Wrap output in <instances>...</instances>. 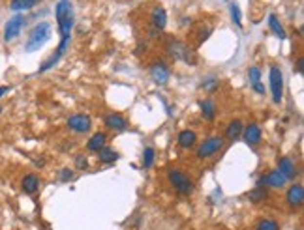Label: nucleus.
Instances as JSON below:
<instances>
[{"instance_id": "obj_1", "label": "nucleus", "mask_w": 304, "mask_h": 230, "mask_svg": "<svg viewBox=\"0 0 304 230\" xmlns=\"http://www.w3.org/2000/svg\"><path fill=\"white\" fill-rule=\"evenodd\" d=\"M51 39V24L49 23H38L30 34L26 37V43H24V51L26 53H34L40 51Z\"/></svg>"}, {"instance_id": "obj_2", "label": "nucleus", "mask_w": 304, "mask_h": 230, "mask_svg": "<svg viewBox=\"0 0 304 230\" xmlns=\"http://www.w3.org/2000/svg\"><path fill=\"white\" fill-rule=\"evenodd\" d=\"M165 51H167V54H169L173 60L186 62L190 66H195V62H197L194 49H190L181 39H169L167 45H165Z\"/></svg>"}, {"instance_id": "obj_3", "label": "nucleus", "mask_w": 304, "mask_h": 230, "mask_svg": "<svg viewBox=\"0 0 304 230\" xmlns=\"http://www.w3.org/2000/svg\"><path fill=\"white\" fill-rule=\"evenodd\" d=\"M167 180H169V183L173 185V189L179 191L181 195H190L194 191V182L184 174L182 170L171 169L169 172H167Z\"/></svg>"}, {"instance_id": "obj_4", "label": "nucleus", "mask_w": 304, "mask_h": 230, "mask_svg": "<svg viewBox=\"0 0 304 230\" xmlns=\"http://www.w3.org/2000/svg\"><path fill=\"white\" fill-rule=\"evenodd\" d=\"M222 148H223V137H222V135H214V137L205 139L201 144L197 146L195 156L199 159H208V158H212L214 154H218Z\"/></svg>"}, {"instance_id": "obj_5", "label": "nucleus", "mask_w": 304, "mask_h": 230, "mask_svg": "<svg viewBox=\"0 0 304 230\" xmlns=\"http://www.w3.org/2000/svg\"><path fill=\"white\" fill-rule=\"evenodd\" d=\"M268 81H270V92H272V101L280 103L284 97V73L278 66H270L268 71Z\"/></svg>"}, {"instance_id": "obj_6", "label": "nucleus", "mask_w": 304, "mask_h": 230, "mask_svg": "<svg viewBox=\"0 0 304 230\" xmlns=\"http://www.w3.org/2000/svg\"><path fill=\"white\" fill-rule=\"evenodd\" d=\"M24 21H26V19H24L21 13L13 15L12 19L6 23V26H4V41H13L15 37L19 36L24 26Z\"/></svg>"}, {"instance_id": "obj_7", "label": "nucleus", "mask_w": 304, "mask_h": 230, "mask_svg": "<svg viewBox=\"0 0 304 230\" xmlns=\"http://www.w3.org/2000/svg\"><path fill=\"white\" fill-rule=\"evenodd\" d=\"M285 176L282 174L280 170H268L267 174H263L259 180H257V185H261V187H272V189H280L285 185Z\"/></svg>"}, {"instance_id": "obj_8", "label": "nucleus", "mask_w": 304, "mask_h": 230, "mask_svg": "<svg viewBox=\"0 0 304 230\" xmlns=\"http://www.w3.org/2000/svg\"><path fill=\"white\" fill-rule=\"evenodd\" d=\"M150 77L156 85H165L169 81V68L163 60H154L150 62Z\"/></svg>"}, {"instance_id": "obj_9", "label": "nucleus", "mask_w": 304, "mask_h": 230, "mask_svg": "<svg viewBox=\"0 0 304 230\" xmlns=\"http://www.w3.org/2000/svg\"><path fill=\"white\" fill-rule=\"evenodd\" d=\"M66 125H68L70 131H75V133H86V131L92 127V120H90V116H86V114H73V116L68 118Z\"/></svg>"}, {"instance_id": "obj_10", "label": "nucleus", "mask_w": 304, "mask_h": 230, "mask_svg": "<svg viewBox=\"0 0 304 230\" xmlns=\"http://www.w3.org/2000/svg\"><path fill=\"white\" fill-rule=\"evenodd\" d=\"M285 202L291 208H301L304 202V187L301 183H293L285 193Z\"/></svg>"}, {"instance_id": "obj_11", "label": "nucleus", "mask_w": 304, "mask_h": 230, "mask_svg": "<svg viewBox=\"0 0 304 230\" xmlns=\"http://www.w3.org/2000/svg\"><path fill=\"white\" fill-rule=\"evenodd\" d=\"M243 139L246 144L250 146H256L261 142V137H263V133H261V127L257 125L256 122H252V124H248L246 127H243Z\"/></svg>"}, {"instance_id": "obj_12", "label": "nucleus", "mask_w": 304, "mask_h": 230, "mask_svg": "<svg viewBox=\"0 0 304 230\" xmlns=\"http://www.w3.org/2000/svg\"><path fill=\"white\" fill-rule=\"evenodd\" d=\"M105 127L111 129V131H124L128 127V120L122 116L121 112H111L105 116Z\"/></svg>"}, {"instance_id": "obj_13", "label": "nucleus", "mask_w": 304, "mask_h": 230, "mask_svg": "<svg viewBox=\"0 0 304 230\" xmlns=\"http://www.w3.org/2000/svg\"><path fill=\"white\" fill-rule=\"evenodd\" d=\"M278 170L285 176V180H295V176L299 174L297 165H295L293 159L287 158V156H284L282 159H278Z\"/></svg>"}, {"instance_id": "obj_14", "label": "nucleus", "mask_w": 304, "mask_h": 230, "mask_svg": "<svg viewBox=\"0 0 304 230\" xmlns=\"http://www.w3.org/2000/svg\"><path fill=\"white\" fill-rule=\"evenodd\" d=\"M150 23L154 24L156 30H163L167 24V12L162 6H154L150 12Z\"/></svg>"}, {"instance_id": "obj_15", "label": "nucleus", "mask_w": 304, "mask_h": 230, "mask_svg": "<svg viewBox=\"0 0 304 230\" xmlns=\"http://www.w3.org/2000/svg\"><path fill=\"white\" fill-rule=\"evenodd\" d=\"M21 189L26 195H34L40 189V178L36 174H26L23 180H21Z\"/></svg>"}, {"instance_id": "obj_16", "label": "nucleus", "mask_w": 304, "mask_h": 230, "mask_svg": "<svg viewBox=\"0 0 304 230\" xmlns=\"http://www.w3.org/2000/svg\"><path fill=\"white\" fill-rule=\"evenodd\" d=\"M195 141H197V135H195V131H192V129H182V131L179 133V139H177L179 146L184 148V150H190V148L195 144Z\"/></svg>"}, {"instance_id": "obj_17", "label": "nucleus", "mask_w": 304, "mask_h": 230, "mask_svg": "<svg viewBox=\"0 0 304 230\" xmlns=\"http://www.w3.org/2000/svg\"><path fill=\"white\" fill-rule=\"evenodd\" d=\"M105 141H107V137L105 133H101V131H98L90 137V141L86 142V150H90V152H100L103 146H105Z\"/></svg>"}, {"instance_id": "obj_18", "label": "nucleus", "mask_w": 304, "mask_h": 230, "mask_svg": "<svg viewBox=\"0 0 304 230\" xmlns=\"http://www.w3.org/2000/svg\"><path fill=\"white\" fill-rule=\"evenodd\" d=\"M72 12V2L70 0H59V4L55 6V19L57 23H61L66 15H70Z\"/></svg>"}, {"instance_id": "obj_19", "label": "nucleus", "mask_w": 304, "mask_h": 230, "mask_svg": "<svg viewBox=\"0 0 304 230\" xmlns=\"http://www.w3.org/2000/svg\"><path fill=\"white\" fill-rule=\"evenodd\" d=\"M243 122L241 120H231L227 124V127H225V137L229 139V141H237L241 133H243Z\"/></svg>"}, {"instance_id": "obj_20", "label": "nucleus", "mask_w": 304, "mask_h": 230, "mask_svg": "<svg viewBox=\"0 0 304 230\" xmlns=\"http://www.w3.org/2000/svg\"><path fill=\"white\" fill-rule=\"evenodd\" d=\"M41 0H12L10 8L13 12H26V10H32L34 6H38Z\"/></svg>"}, {"instance_id": "obj_21", "label": "nucleus", "mask_w": 304, "mask_h": 230, "mask_svg": "<svg viewBox=\"0 0 304 230\" xmlns=\"http://www.w3.org/2000/svg\"><path fill=\"white\" fill-rule=\"evenodd\" d=\"M199 107H201V114L205 116V120H214V116H216V105H214L212 99H203L199 103Z\"/></svg>"}, {"instance_id": "obj_22", "label": "nucleus", "mask_w": 304, "mask_h": 230, "mask_svg": "<svg viewBox=\"0 0 304 230\" xmlns=\"http://www.w3.org/2000/svg\"><path fill=\"white\" fill-rule=\"evenodd\" d=\"M98 159H100V163H105V165H109V163H115L117 159H119V154L113 150V148H101L100 152H98Z\"/></svg>"}, {"instance_id": "obj_23", "label": "nucleus", "mask_w": 304, "mask_h": 230, "mask_svg": "<svg viewBox=\"0 0 304 230\" xmlns=\"http://www.w3.org/2000/svg\"><path fill=\"white\" fill-rule=\"evenodd\" d=\"M246 196H248V200H250V202H254V204H257V202H263V200L267 198V189H265V187H261V185H256V187L246 195Z\"/></svg>"}, {"instance_id": "obj_24", "label": "nucleus", "mask_w": 304, "mask_h": 230, "mask_svg": "<svg viewBox=\"0 0 304 230\" xmlns=\"http://www.w3.org/2000/svg\"><path fill=\"white\" fill-rule=\"evenodd\" d=\"M268 26H270V30L280 37V39H285V37H287L285 36V30H284V26L280 24V21H278L276 15H268Z\"/></svg>"}, {"instance_id": "obj_25", "label": "nucleus", "mask_w": 304, "mask_h": 230, "mask_svg": "<svg viewBox=\"0 0 304 230\" xmlns=\"http://www.w3.org/2000/svg\"><path fill=\"white\" fill-rule=\"evenodd\" d=\"M154 154H156L154 148H150V146L145 148V152H143V167H145V169H150V167H152V163H154Z\"/></svg>"}, {"instance_id": "obj_26", "label": "nucleus", "mask_w": 304, "mask_h": 230, "mask_svg": "<svg viewBox=\"0 0 304 230\" xmlns=\"http://www.w3.org/2000/svg\"><path fill=\"white\" fill-rule=\"evenodd\" d=\"M256 230H280V227H278V223L272 221V219H263V221L257 225Z\"/></svg>"}, {"instance_id": "obj_27", "label": "nucleus", "mask_w": 304, "mask_h": 230, "mask_svg": "<svg viewBox=\"0 0 304 230\" xmlns=\"http://www.w3.org/2000/svg\"><path fill=\"white\" fill-rule=\"evenodd\" d=\"M229 10H231V17L233 21H235V24H243V21H241V8H239V4L237 2H233L231 6H229Z\"/></svg>"}, {"instance_id": "obj_28", "label": "nucleus", "mask_w": 304, "mask_h": 230, "mask_svg": "<svg viewBox=\"0 0 304 230\" xmlns=\"http://www.w3.org/2000/svg\"><path fill=\"white\" fill-rule=\"evenodd\" d=\"M248 79L252 81V85H254V83H259V81H261V70H259L257 66H252V68L248 70Z\"/></svg>"}, {"instance_id": "obj_29", "label": "nucleus", "mask_w": 304, "mask_h": 230, "mask_svg": "<svg viewBox=\"0 0 304 230\" xmlns=\"http://www.w3.org/2000/svg\"><path fill=\"white\" fill-rule=\"evenodd\" d=\"M218 85H220L218 79H216V77H210V79H207V81L203 83V88H205L207 92H214V90L218 88Z\"/></svg>"}, {"instance_id": "obj_30", "label": "nucleus", "mask_w": 304, "mask_h": 230, "mask_svg": "<svg viewBox=\"0 0 304 230\" xmlns=\"http://www.w3.org/2000/svg\"><path fill=\"white\" fill-rule=\"evenodd\" d=\"M75 167L79 170H85L86 167H88V159H86V156H83V154L75 156Z\"/></svg>"}, {"instance_id": "obj_31", "label": "nucleus", "mask_w": 304, "mask_h": 230, "mask_svg": "<svg viewBox=\"0 0 304 230\" xmlns=\"http://www.w3.org/2000/svg\"><path fill=\"white\" fill-rule=\"evenodd\" d=\"M73 178V172L70 169H62L61 170V182H70Z\"/></svg>"}, {"instance_id": "obj_32", "label": "nucleus", "mask_w": 304, "mask_h": 230, "mask_svg": "<svg viewBox=\"0 0 304 230\" xmlns=\"http://www.w3.org/2000/svg\"><path fill=\"white\" fill-rule=\"evenodd\" d=\"M252 86H254V90H256L257 94H265V86L261 85V81H259V83H254Z\"/></svg>"}, {"instance_id": "obj_33", "label": "nucleus", "mask_w": 304, "mask_h": 230, "mask_svg": "<svg viewBox=\"0 0 304 230\" xmlns=\"http://www.w3.org/2000/svg\"><path fill=\"white\" fill-rule=\"evenodd\" d=\"M10 92V86H0V99L4 97V94H8Z\"/></svg>"}, {"instance_id": "obj_34", "label": "nucleus", "mask_w": 304, "mask_h": 230, "mask_svg": "<svg viewBox=\"0 0 304 230\" xmlns=\"http://www.w3.org/2000/svg\"><path fill=\"white\" fill-rule=\"evenodd\" d=\"M297 70H299V73H303V58H299V62H297Z\"/></svg>"}, {"instance_id": "obj_35", "label": "nucleus", "mask_w": 304, "mask_h": 230, "mask_svg": "<svg viewBox=\"0 0 304 230\" xmlns=\"http://www.w3.org/2000/svg\"><path fill=\"white\" fill-rule=\"evenodd\" d=\"M0 112H2V107H0Z\"/></svg>"}]
</instances>
